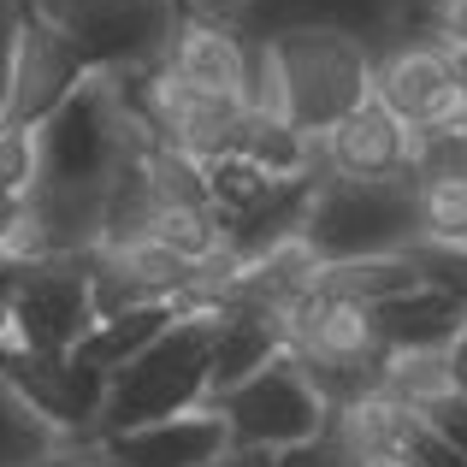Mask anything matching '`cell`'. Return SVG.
Instances as JSON below:
<instances>
[{
	"label": "cell",
	"mask_w": 467,
	"mask_h": 467,
	"mask_svg": "<svg viewBox=\"0 0 467 467\" xmlns=\"http://www.w3.org/2000/svg\"><path fill=\"white\" fill-rule=\"evenodd\" d=\"M213 343H219V308H183L137 361H125L113 373L107 409H101V438L171 420V414H190V409H207Z\"/></svg>",
	"instance_id": "cell-1"
},
{
	"label": "cell",
	"mask_w": 467,
	"mask_h": 467,
	"mask_svg": "<svg viewBox=\"0 0 467 467\" xmlns=\"http://www.w3.org/2000/svg\"><path fill=\"white\" fill-rule=\"evenodd\" d=\"M302 243L319 254V266L402 254L420 243V190L414 178H337L319 166Z\"/></svg>",
	"instance_id": "cell-2"
},
{
	"label": "cell",
	"mask_w": 467,
	"mask_h": 467,
	"mask_svg": "<svg viewBox=\"0 0 467 467\" xmlns=\"http://www.w3.org/2000/svg\"><path fill=\"white\" fill-rule=\"evenodd\" d=\"M59 36L83 54L89 71H149L166 66L190 0H30Z\"/></svg>",
	"instance_id": "cell-3"
},
{
	"label": "cell",
	"mask_w": 467,
	"mask_h": 467,
	"mask_svg": "<svg viewBox=\"0 0 467 467\" xmlns=\"http://www.w3.org/2000/svg\"><path fill=\"white\" fill-rule=\"evenodd\" d=\"M273 54L285 71V119L308 137H326L373 95V47L343 30L273 36Z\"/></svg>",
	"instance_id": "cell-4"
},
{
	"label": "cell",
	"mask_w": 467,
	"mask_h": 467,
	"mask_svg": "<svg viewBox=\"0 0 467 467\" xmlns=\"http://www.w3.org/2000/svg\"><path fill=\"white\" fill-rule=\"evenodd\" d=\"M6 314H12V343L18 349L71 355L101 326L95 319V249L18 266V278L6 290Z\"/></svg>",
	"instance_id": "cell-5"
},
{
	"label": "cell",
	"mask_w": 467,
	"mask_h": 467,
	"mask_svg": "<svg viewBox=\"0 0 467 467\" xmlns=\"http://www.w3.org/2000/svg\"><path fill=\"white\" fill-rule=\"evenodd\" d=\"M207 409H219V420L231 426V444H266V450L314 444L326 432V414H331L290 349L278 361H266L254 379H243L237 390L213 397Z\"/></svg>",
	"instance_id": "cell-6"
},
{
	"label": "cell",
	"mask_w": 467,
	"mask_h": 467,
	"mask_svg": "<svg viewBox=\"0 0 467 467\" xmlns=\"http://www.w3.org/2000/svg\"><path fill=\"white\" fill-rule=\"evenodd\" d=\"M231 24L249 42H273V36H290V30H343L379 54L390 42L426 36L432 0H243Z\"/></svg>",
	"instance_id": "cell-7"
},
{
	"label": "cell",
	"mask_w": 467,
	"mask_h": 467,
	"mask_svg": "<svg viewBox=\"0 0 467 467\" xmlns=\"http://www.w3.org/2000/svg\"><path fill=\"white\" fill-rule=\"evenodd\" d=\"M373 95L414 130H450L467 119L462 59L432 36H409L373 54Z\"/></svg>",
	"instance_id": "cell-8"
},
{
	"label": "cell",
	"mask_w": 467,
	"mask_h": 467,
	"mask_svg": "<svg viewBox=\"0 0 467 467\" xmlns=\"http://www.w3.org/2000/svg\"><path fill=\"white\" fill-rule=\"evenodd\" d=\"M0 373L36 402L54 426H66L71 438H101V409H107V385L113 373L89 367L83 355H36L18 343H0Z\"/></svg>",
	"instance_id": "cell-9"
},
{
	"label": "cell",
	"mask_w": 467,
	"mask_h": 467,
	"mask_svg": "<svg viewBox=\"0 0 467 467\" xmlns=\"http://www.w3.org/2000/svg\"><path fill=\"white\" fill-rule=\"evenodd\" d=\"M83 78H89L83 54L42 18V12H30V18H24V36H18V59H12V83H6L0 119H6V125H24V130H42L47 119L83 89Z\"/></svg>",
	"instance_id": "cell-10"
},
{
	"label": "cell",
	"mask_w": 467,
	"mask_h": 467,
	"mask_svg": "<svg viewBox=\"0 0 467 467\" xmlns=\"http://www.w3.org/2000/svg\"><path fill=\"white\" fill-rule=\"evenodd\" d=\"M414 160V125L397 119L379 95H367L343 125L319 137V166L337 178H409Z\"/></svg>",
	"instance_id": "cell-11"
},
{
	"label": "cell",
	"mask_w": 467,
	"mask_h": 467,
	"mask_svg": "<svg viewBox=\"0 0 467 467\" xmlns=\"http://www.w3.org/2000/svg\"><path fill=\"white\" fill-rule=\"evenodd\" d=\"M166 66H171V78L190 83L195 95H213V101H237L243 107V83H249V36H243L237 24H225V18L183 12Z\"/></svg>",
	"instance_id": "cell-12"
},
{
	"label": "cell",
	"mask_w": 467,
	"mask_h": 467,
	"mask_svg": "<svg viewBox=\"0 0 467 467\" xmlns=\"http://www.w3.org/2000/svg\"><path fill=\"white\" fill-rule=\"evenodd\" d=\"M113 467H219L231 450V426L219 420V409H190L154 426H130V432L101 438Z\"/></svg>",
	"instance_id": "cell-13"
},
{
	"label": "cell",
	"mask_w": 467,
	"mask_h": 467,
	"mask_svg": "<svg viewBox=\"0 0 467 467\" xmlns=\"http://www.w3.org/2000/svg\"><path fill=\"white\" fill-rule=\"evenodd\" d=\"M373 319H379V331H385L390 355L397 349H450V343L462 337V326H467V308L450 296V290L420 285V290H409V296L379 302Z\"/></svg>",
	"instance_id": "cell-14"
},
{
	"label": "cell",
	"mask_w": 467,
	"mask_h": 467,
	"mask_svg": "<svg viewBox=\"0 0 467 467\" xmlns=\"http://www.w3.org/2000/svg\"><path fill=\"white\" fill-rule=\"evenodd\" d=\"M285 355V314H219V343H213V385L207 402L254 379L266 361Z\"/></svg>",
	"instance_id": "cell-15"
},
{
	"label": "cell",
	"mask_w": 467,
	"mask_h": 467,
	"mask_svg": "<svg viewBox=\"0 0 467 467\" xmlns=\"http://www.w3.org/2000/svg\"><path fill=\"white\" fill-rule=\"evenodd\" d=\"M420 285H426V273H420V261H414V249L331 261V266L314 273V290L343 296V302H361V308H379V302H390V296H409V290H420Z\"/></svg>",
	"instance_id": "cell-16"
},
{
	"label": "cell",
	"mask_w": 467,
	"mask_h": 467,
	"mask_svg": "<svg viewBox=\"0 0 467 467\" xmlns=\"http://www.w3.org/2000/svg\"><path fill=\"white\" fill-rule=\"evenodd\" d=\"M225 154H243L249 166H261L266 178H308L319 166V137L296 130L290 119H273V113H249L243 107L237 130H231V149Z\"/></svg>",
	"instance_id": "cell-17"
},
{
	"label": "cell",
	"mask_w": 467,
	"mask_h": 467,
	"mask_svg": "<svg viewBox=\"0 0 467 467\" xmlns=\"http://www.w3.org/2000/svg\"><path fill=\"white\" fill-rule=\"evenodd\" d=\"M71 444H83V438H71L66 426H54L6 373H0V467H47V462L66 456Z\"/></svg>",
	"instance_id": "cell-18"
},
{
	"label": "cell",
	"mask_w": 467,
	"mask_h": 467,
	"mask_svg": "<svg viewBox=\"0 0 467 467\" xmlns=\"http://www.w3.org/2000/svg\"><path fill=\"white\" fill-rule=\"evenodd\" d=\"M178 314H183V308H171V302H154V308H130V314H119V319H101V326H95L71 355H83V361L101 367V373H119V367L137 361V355L149 349V343H154Z\"/></svg>",
	"instance_id": "cell-19"
},
{
	"label": "cell",
	"mask_w": 467,
	"mask_h": 467,
	"mask_svg": "<svg viewBox=\"0 0 467 467\" xmlns=\"http://www.w3.org/2000/svg\"><path fill=\"white\" fill-rule=\"evenodd\" d=\"M207 171V202H213V213L231 225H243V219H254L266 202H273L278 190H285L290 178H266L261 166H249L243 154H219V160H202Z\"/></svg>",
	"instance_id": "cell-20"
},
{
	"label": "cell",
	"mask_w": 467,
	"mask_h": 467,
	"mask_svg": "<svg viewBox=\"0 0 467 467\" xmlns=\"http://www.w3.org/2000/svg\"><path fill=\"white\" fill-rule=\"evenodd\" d=\"M36 183H42V154H36V130L6 125L0 119V249L18 231V219L30 213Z\"/></svg>",
	"instance_id": "cell-21"
},
{
	"label": "cell",
	"mask_w": 467,
	"mask_h": 467,
	"mask_svg": "<svg viewBox=\"0 0 467 467\" xmlns=\"http://www.w3.org/2000/svg\"><path fill=\"white\" fill-rule=\"evenodd\" d=\"M149 237H154V243H166L171 254H183L190 266H202L207 254L225 249V219H219L207 202H160Z\"/></svg>",
	"instance_id": "cell-22"
},
{
	"label": "cell",
	"mask_w": 467,
	"mask_h": 467,
	"mask_svg": "<svg viewBox=\"0 0 467 467\" xmlns=\"http://www.w3.org/2000/svg\"><path fill=\"white\" fill-rule=\"evenodd\" d=\"M385 390L409 409H432L438 397H450V349H397L385 361Z\"/></svg>",
	"instance_id": "cell-23"
},
{
	"label": "cell",
	"mask_w": 467,
	"mask_h": 467,
	"mask_svg": "<svg viewBox=\"0 0 467 467\" xmlns=\"http://www.w3.org/2000/svg\"><path fill=\"white\" fill-rule=\"evenodd\" d=\"M420 243L467 249V178H420Z\"/></svg>",
	"instance_id": "cell-24"
},
{
	"label": "cell",
	"mask_w": 467,
	"mask_h": 467,
	"mask_svg": "<svg viewBox=\"0 0 467 467\" xmlns=\"http://www.w3.org/2000/svg\"><path fill=\"white\" fill-rule=\"evenodd\" d=\"M414 261H420L426 285L450 290L467 308V249H444V243H414Z\"/></svg>",
	"instance_id": "cell-25"
},
{
	"label": "cell",
	"mask_w": 467,
	"mask_h": 467,
	"mask_svg": "<svg viewBox=\"0 0 467 467\" xmlns=\"http://www.w3.org/2000/svg\"><path fill=\"white\" fill-rule=\"evenodd\" d=\"M402 456H409L414 467H467L462 450H456V444H444V438L426 426V414L409 426V438H402Z\"/></svg>",
	"instance_id": "cell-26"
},
{
	"label": "cell",
	"mask_w": 467,
	"mask_h": 467,
	"mask_svg": "<svg viewBox=\"0 0 467 467\" xmlns=\"http://www.w3.org/2000/svg\"><path fill=\"white\" fill-rule=\"evenodd\" d=\"M420 414H426V426H432L444 444H456L467 456V390H450V397H438L432 409H420Z\"/></svg>",
	"instance_id": "cell-27"
},
{
	"label": "cell",
	"mask_w": 467,
	"mask_h": 467,
	"mask_svg": "<svg viewBox=\"0 0 467 467\" xmlns=\"http://www.w3.org/2000/svg\"><path fill=\"white\" fill-rule=\"evenodd\" d=\"M432 42H444L450 54H467V0H432V24H426Z\"/></svg>",
	"instance_id": "cell-28"
},
{
	"label": "cell",
	"mask_w": 467,
	"mask_h": 467,
	"mask_svg": "<svg viewBox=\"0 0 467 467\" xmlns=\"http://www.w3.org/2000/svg\"><path fill=\"white\" fill-rule=\"evenodd\" d=\"M24 18H30V12H12V6H0V107H6V83H12V59H18Z\"/></svg>",
	"instance_id": "cell-29"
},
{
	"label": "cell",
	"mask_w": 467,
	"mask_h": 467,
	"mask_svg": "<svg viewBox=\"0 0 467 467\" xmlns=\"http://www.w3.org/2000/svg\"><path fill=\"white\" fill-rule=\"evenodd\" d=\"M219 467H278V450H266V444H231L225 456H219Z\"/></svg>",
	"instance_id": "cell-30"
},
{
	"label": "cell",
	"mask_w": 467,
	"mask_h": 467,
	"mask_svg": "<svg viewBox=\"0 0 467 467\" xmlns=\"http://www.w3.org/2000/svg\"><path fill=\"white\" fill-rule=\"evenodd\" d=\"M450 385L467 390V326H462V337L450 343Z\"/></svg>",
	"instance_id": "cell-31"
},
{
	"label": "cell",
	"mask_w": 467,
	"mask_h": 467,
	"mask_svg": "<svg viewBox=\"0 0 467 467\" xmlns=\"http://www.w3.org/2000/svg\"><path fill=\"white\" fill-rule=\"evenodd\" d=\"M237 6H243V0H190V12H207V18H237Z\"/></svg>",
	"instance_id": "cell-32"
},
{
	"label": "cell",
	"mask_w": 467,
	"mask_h": 467,
	"mask_svg": "<svg viewBox=\"0 0 467 467\" xmlns=\"http://www.w3.org/2000/svg\"><path fill=\"white\" fill-rule=\"evenodd\" d=\"M12 337V314H6V296H0V343Z\"/></svg>",
	"instance_id": "cell-33"
},
{
	"label": "cell",
	"mask_w": 467,
	"mask_h": 467,
	"mask_svg": "<svg viewBox=\"0 0 467 467\" xmlns=\"http://www.w3.org/2000/svg\"><path fill=\"white\" fill-rule=\"evenodd\" d=\"M462 78H467V54H462Z\"/></svg>",
	"instance_id": "cell-34"
},
{
	"label": "cell",
	"mask_w": 467,
	"mask_h": 467,
	"mask_svg": "<svg viewBox=\"0 0 467 467\" xmlns=\"http://www.w3.org/2000/svg\"><path fill=\"white\" fill-rule=\"evenodd\" d=\"M462 130H467V119H462Z\"/></svg>",
	"instance_id": "cell-35"
}]
</instances>
